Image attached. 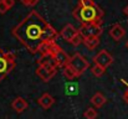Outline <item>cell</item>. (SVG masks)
I'll return each mask as SVG.
<instances>
[{"label": "cell", "instance_id": "cell-1", "mask_svg": "<svg viewBox=\"0 0 128 119\" xmlns=\"http://www.w3.org/2000/svg\"><path fill=\"white\" fill-rule=\"evenodd\" d=\"M11 34L30 53L35 55L45 42H56L60 34L42 16L31 10L12 30Z\"/></svg>", "mask_w": 128, "mask_h": 119}, {"label": "cell", "instance_id": "cell-2", "mask_svg": "<svg viewBox=\"0 0 128 119\" xmlns=\"http://www.w3.org/2000/svg\"><path fill=\"white\" fill-rule=\"evenodd\" d=\"M104 11L96 4L90 7H80L78 5L74 9L72 16L81 24H96L102 25Z\"/></svg>", "mask_w": 128, "mask_h": 119}, {"label": "cell", "instance_id": "cell-3", "mask_svg": "<svg viewBox=\"0 0 128 119\" xmlns=\"http://www.w3.org/2000/svg\"><path fill=\"white\" fill-rule=\"evenodd\" d=\"M15 68V55L11 51L0 48V82L5 79Z\"/></svg>", "mask_w": 128, "mask_h": 119}, {"label": "cell", "instance_id": "cell-4", "mask_svg": "<svg viewBox=\"0 0 128 119\" xmlns=\"http://www.w3.org/2000/svg\"><path fill=\"white\" fill-rule=\"evenodd\" d=\"M50 53L52 55V57H54V60H55V62H56V65H57V67H65V66H67L68 63H70V56L55 42V43H52V46H51V50H50Z\"/></svg>", "mask_w": 128, "mask_h": 119}, {"label": "cell", "instance_id": "cell-5", "mask_svg": "<svg viewBox=\"0 0 128 119\" xmlns=\"http://www.w3.org/2000/svg\"><path fill=\"white\" fill-rule=\"evenodd\" d=\"M68 65L76 71V73H77L78 77H80L81 75H84L85 71L88 70V67H90L88 61L86 60L81 53H78V52H76V53L70 58V63H68Z\"/></svg>", "mask_w": 128, "mask_h": 119}, {"label": "cell", "instance_id": "cell-6", "mask_svg": "<svg viewBox=\"0 0 128 119\" xmlns=\"http://www.w3.org/2000/svg\"><path fill=\"white\" fill-rule=\"evenodd\" d=\"M82 37H100L103 32L102 25L96 24H81L78 29Z\"/></svg>", "mask_w": 128, "mask_h": 119}, {"label": "cell", "instance_id": "cell-7", "mask_svg": "<svg viewBox=\"0 0 128 119\" xmlns=\"http://www.w3.org/2000/svg\"><path fill=\"white\" fill-rule=\"evenodd\" d=\"M93 62L103 68H108L112 63H113V57L112 55L107 51V50H101L94 57H93Z\"/></svg>", "mask_w": 128, "mask_h": 119}, {"label": "cell", "instance_id": "cell-8", "mask_svg": "<svg viewBox=\"0 0 128 119\" xmlns=\"http://www.w3.org/2000/svg\"><path fill=\"white\" fill-rule=\"evenodd\" d=\"M35 73L42 82H48L57 73V68H48V67H44V66H38Z\"/></svg>", "mask_w": 128, "mask_h": 119}, {"label": "cell", "instance_id": "cell-9", "mask_svg": "<svg viewBox=\"0 0 128 119\" xmlns=\"http://www.w3.org/2000/svg\"><path fill=\"white\" fill-rule=\"evenodd\" d=\"M78 34H80L78 29H76L72 24H67V25H65V26H64V29L61 30L60 36L65 40V41L71 42V40L74 39L76 35H78Z\"/></svg>", "mask_w": 128, "mask_h": 119}, {"label": "cell", "instance_id": "cell-10", "mask_svg": "<svg viewBox=\"0 0 128 119\" xmlns=\"http://www.w3.org/2000/svg\"><path fill=\"white\" fill-rule=\"evenodd\" d=\"M108 34L114 41H121L126 35V30H124V27L121 24H114V25L111 26Z\"/></svg>", "mask_w": 128, "mask_h": 119}, {"label": "cell", "instance_id": "cell-11", "mask_svg": "<svg viewBox=\"0 0 128 119\" xmlns=\"http://www.w3.org/2000/svg\"><path fill=\"white\" fill-rule=\"evenodd\" d=\"M38 66H44V67H48V68H58L50 52L46 55H41V57L38 60Z\"/></svg>", "mask_w": 128, "mask_h": 119}, {"label": "cell", "instance_id": "cell-12", "mask_svg": "<svg viewBox=\"0 0 128 119\" xmlns=\"http://www.w3.org/2000/svg\"><path fill=\"white\" fill-rule=\"evenodd\" d=\"M54 103H55V98H54L51 94H48V93H44L42 96L38 99V104H39L42 109L51 108V107L54 106Z\"/></svg>", "mask_w": 128, "mask_h": 119}, {"label": "cell", "instance_id": "cell-13", "mask_svg": "<svg viewBox=\"0 0 128 119\" xmlns=\"http://www.w3.org/2000/svg\"><path fill=\"white\" fill-rule=\"evenodd\" d=\"M28 102L22 98V97H16L14 101H12V103H11V108L16 112V113H22L24 111H26L28 109Z\"/></svg>", "mask_w": 128, "mask_h": 119}, {"label": "cell", "instance_id": "cell-14", "mask_svg": "<svg viewBox=\"0 0 128 119\" xmlns=\"http://www.w3.org/2000/svg\"><path fill=\"white\" fill-rule=\"evenodd\" d=\"M106 102H107V98H106L101 92L94 93L93 97L91 98V103H92L96 108H101V107H103V106L106 104Z\"/></svg>", "mask_w": 128, "mask_h": 119}, {"label": "cell", "instance_id": "cell-15", "mask_svg": "<svg viewBox=\"0 0 128 119\" xmlns=\"http://www.w3.org/2000/svg\"><path fill=\"white\" fill-rule=\"evenodd\" d=\"M88 50H94L100 45V37H84V42Z\"/></svg>", "mask_w": 128, "mask_h": 119}, {"label": "cell", "instance_id": "cell-16", "mask_svg": "<svg viewBox=\"0 0 128 119\" xmlns=\"http://www.w3.org/2000/svg\"><path fill=\"white\" fill-rule=\"evenodd\" d=\"M64 75H65V77L67 79H74V78H76V77H78L77 73H76V71L70 65H67V66L64 67Z\"/></svg>", "mask_w": 128, "mask_h": 119}, {"label": "cell", "instance_id": "cell-17", "mask_svg": "<svg viewBox=\"0 0 128 119\" xmlns=\"http://www.w3.org/2000/svg\"><path fill=\"white\" fill-rule=\"evenodd\" d=\"M91 72L93 73V76H96V77H101V76H103L104 75V72H106V68H103V67H101V66H98V65H93V67L91 68Z\"/></svg>", "mask_w": 128, "mask_h": 119}, {"label": "cell", "instance_id": "cell-18", "mask_svg": "<svg viewBox=\"0 0 128 119\" xmlns=\"http://www.w3.org/2000/svg\"><path fill=\"white\" fill-rule=\"evenodd\" d=\"M97 116H98L97 111H96L94 108H92V107L87 108V109L85 111V113H84V117H85L86 119H96L97 118Z\"/></svg>", "mask_w": 128, "mask_h": 119}, {"label": "cell", "instance_id": "cell-19", "mask_svg": "<svg viewBox=\"0 0 128 119\" xmlns=\"http://www.w3.org/2000/svg\"><path fill=\"white\" fill-rule=\"evenodd\" d=\"M96 5L94 0H78V6L80 7H90Z\"/></svg>", "mask_w": 128, "mask_h": 119}, {"label": "cell", "instance_id": "cell-20", "mask_svg": "<svg viewBox=\"0 0 128 119\" xmlns=\"http://www.w3.org/2000/svg\"><path fill=\"white\" fill-rule=\"evenodd\" d=\"M82 42H84V37H82V35H81V34H78V35H76L74 39L71 40V42H70V43H71L72 46H78V45H81Z\"/></svg>", "mask_w": 128, "mask_h": 119}, {"label": "cell", "instance_id": "cell-21", "mask_svg": "<svg viewBox=\"0 0 128 119\" xmlns=\"http://www.w3.org/2000/svg\"><path fill=\"white\" fill-rule=\"evenodd\" d=\"M19 1L25 6H35L39 2V0H19Z\"/></svg>", "mask_w": 128, "mask_h": 119}, {"label": "cell", "instance_id": "cell-22", "mask_svg": "<svg viewBox=\"0 0 128 119\" xmlns=\"http://www.w3.org/2000/svg\"><path fill=\"white\" fill-rule=\"evenodd\" d=\"M8 6L5 5V2H4V0H0V14L1 15H4V14H6L8 12Z\"/></svg>", "mask_w": 128, "mask_h": 119}, {"label": "cell", "instance_id": "cell-23", "mask_svg": "<svg viewBox=\"0 0 128 119\" xmlns=\"http://www.w3.org/2000/svg\"><path fill=\"white\" fill-rule=\"evenodd\" d=\"M5 5L8 6V9H11L14 5H15V0H4Z\"/></svg>", "mask_w": 128, "mask_h": 119}, {"label": "cell", "instance_id": "cell-24", "mask_svg": "<svg viewBox=\"0 0 128 119\" xmlns=\"http://www.w3.org/2000/svg\"><path fill=\"white\" fill-rule=\"evenodd\" d=\"M127 84V83H126ZM123 98H124V101L128 103V84H127V89H126V92H124V94H123Z\"/></svg>", "mask_w": 128, "mask_h": 119}, {"label": "cell", "instance_id": "cell-25", "mask_svg": "<svg viewBox=\"0 0 128 119\" xmlns=\"http://www.w3.org/2000/svg\"><path fill=\"white\" fill-rule=\"evenodd\" d=\"M123 14H124L126 16H128V5L127 6H124V9H123Z\"/></svg>", "mask_w": 128, "mask_h": 119}, {"label": "cell", "instance_id": "cell-26", "mask_svg": "<svg viewBox=\"0 0 128 119\" xmlns=\"http://www.w3.org/2000/svg\"><path fill=\"white\" fill-rule=\"evenodd\" d=\"M126 47H127V50H128V41L126 42Z\"/></svg>", "mask_w": 128, "mask_h": 119}, {"label": "cell", "instance_id": "cell-27", "mask_svg": "<svg viewBox=\"0 0 128 119\" xmlns=\"http://www.w3.org/2000/svg\"><path fill=\"white\" fill-rule=\"evenodd\" d=\"M127 22H128V20H127Z\"/></svg>", "mask_w": 128, "mask_h": 119}]
</instances>
